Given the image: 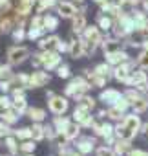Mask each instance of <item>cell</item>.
Listing matches in <instances>:
<instances>
[{"instance_id":"obj_29","label":"cell","mask_w":148,"mask_h":156,"mask_svg":"<svg viewBox=\"0 0 148 156\" xmlns=\"http://www.w3.org/2000/svg\"><path fill=\"white\" fill-rule=\"evenodd\" d=\"M68 125H69V123H68V119H66V118H57V119H55V127H57L60 132H62Z\"/></svg>"},{"instance_id":"obj_40","label":"cell","mask_w":148,"mask_h":156,"mask_svg":"<svg viewBox=\"0 0 148 156\" xmlns=\"http://www.w3.org/2000/svg\"><path fill=\"white\" fill-rule=\"evenodd\" d=\"M69 75V68L66 66V64H62L60 68H59V77H68Z\"/></svg>"},{"instance_id":"obj_6","label":"cell","mask_w":148,"mask_h":156,"mask_svg":"<svg viewBox=\"0 0 148 156\" xmlns=\"http://www.w3.org/2000/svg\"><path fill=\"white\" fill-rule=\"evenodd\" d=\"M88 110H90V108H86V107L79 105V107L75 108V112H73V116H75V119H77V121H81L82 125H92L93 121H92V118L88 116Z\"/></svg>"},{"instance_id":"obj_30","label":"cell","mask_w":148,"mask_h":156,"mask_svg":"<svg viewBox=\"0 0 148 156\" xmlns=\"http://www.w3.org/2000/svg\"><path fill=\"white\" fill-rule=\"evenodd\" d=\"M99 26H101L103 30H110V28H112V20H110L108 17H99Z\"/></svg>"},{"instance_id":"obj_3","label":"cell","mask_w":148,"mask_h":156,"mask_svg":"<svg viewBox=\"0 0 148 156\" xmlns=\"http://www.w3.org/2000/svg\"><path fill=\"white\" fill-rule=\"evenodd\" d=\"M28 53H29V51H28L26 48H11V50L8 51V57H9V62H11V64H20V62L26 61Z\"/></svg>"},{"instance_id":"obj_15","label":"cell","mask_w":148,"mask_h":156,"mask_svg":"<svg viewBox=\"0 0 148 156\" xmlns=\"http://www.w3.org/2000/svg\"><path fill=\"white\" fill-rule=\"evenodd\" d=\"M84 28H86V19H84L82 13H77L75 20H73V30H75V31H82Z\"/></svg>"},{"instance_id":"obj_28","label":"cell","mask_w":148,"mask_h":156,"mask_svg":"<svg viewBox=\"0 0 148 156\" xmlns=\"http://www.w3.org/2000/svg\"><path fill=\"white\" fill-rule=\"evenodd\" d=\"M2 119H4L6 123H15V121H17V114L6 110V112H2Z\"/></svg>"},{"instance_id":"obj_24","label":"cell","mask_w":148,"mask_h":156,"mask_svg":"<svg viewBox=\"0 0 148 156\" xmlns=\"http://www.w3.org/2000/svg\"><path fill=\"white\" fill-rule=\"evenodd\" d=\"M132 105H133V110H135V112H143V110L148 108V101H146V99H141V98H139L137 101H133Z\"/></svg>"},{"instance_id":"obj_42","label":"cell","mask_w":148,"mask_h":156,"mask_svg":"<svg viewBox=\"0 0 148 156\" xmlns=\"http://www.w3.org/2000/svg\"><path fill=\"white\" fill-rule=\"evenodd\" d=\"M137 0H119V6H135Z\"/></svg>"},{"instance_id":"obj_47","label":"cell","mask_w":148,"mask_h":156,"mask_svg":"<svg viewBox=\"0 0 148 156\" xmlns=\"http://www.w3.org/2000/svg\"><path fill=\"white\" fill-rule=\"evenodd\" d=\"M143 129H144V132H148V125H144V127H143Z\"/></svg>"},{"instance_id":"obj_16","label":"cell","mask_w":148,"mask_h":156,"mask_svg":"<svg viewBox=\"0 0 148 156\" xmlns=\"http://www.w3.org/2000/svg\"><path fill=\"white\" fill-rule=\"evenodd\" d=\"M144 81H146V75H144L143 72H135V73L130 75V79H128L126 83H130V85H143Z\"/></svg>"},{"instance_id":"obj_11","label":"cell","mask_w":148,"mask_h":156,"mask_svg":"<svg viewBox=\"0 0 148 156\" xmlns=\"http://www.w3.org/2000/svg\"><path fill=\"white\" fill-rule=\"evenodd\" d=\"M59 55L57 53H46V55H42V64L49 70V68H53V66H57L59 64Z\"/></svg>"},{"instance_id":"obj_35","label":"cell","mask_w":148,"mask_h":156,"mask_svg":"<svg viewBox=\"0 0 148 156\" xmlns=\"http://www.w3.org/2000/svg\"><path fill=\"white\" fill-rule=\"evenodd\" d=\"M81 105H82V107H86V108H93V105H95V103H93V99H92V98H81Z\"/></svg>"},{"instance_id":"obj_25","label":"cell","mask_w":148,"mask_h":156,"mask_svg":"<svg viewBox=\"0 0 148 156\" xmlns=\"http://www.w3.org/2000/svg\"><path fill=\"white\" fill-rule=\"evenodd\" d=\"M95 132H97L99 136H110V134H112V127H110V125H97V127H95Z\"/></svg>"},{"instance_id":"obj_31","label":"cell","mask_w":148,"mask_h":156,"mask_svg":"<svg viewBox=\"0 0 148 156\" xmlns=\"http://www.w3.org/2000/svg\"><path fill=\"white\" fill-rule=\"evenodd\" d=\"M139 64H141V66H144V68H148V48L139 55Z\"/></svg>"},{"instance_id":"obj_14","label":"cell","mask_w":148,"mask_h":156,"mask_svg":"<svg viewBox=\"0 0 148 156\" xmlns=\"http://www.w3.org/2000/svg\"><path fill=\"white\" fill-rule=\"evenodd\" d=\"M123 125L135 132V130L139 129V118H137L135 114H133V116H126V118H124V121H123Z\"/></svg>"},{"instance_id":"obj_4","label":"cell","mask_w":148,"mask_h":156,"mask_svg":"<svg viewBox=\"0 0 148 156\" xmlns=\"http://www.w3.org/2000/svg\"><path fill=\"white\" fill-rule=\"evenodd\" d=\"M49 83V75L44 72H33V75L29 77V87H44Z\"/></svg>"},{"instance_id":"obj_45","label":"cell","mask_w":148,"mask_h":156,"mask_svg":"<svg viewBox=\"0 0 148 156\" xmlns=\"http://www.w3.org/2000/svg\"><path fill=\"white\" fill-rule=\"evenodd\" d=\"M15 39H18V41H20V39H24V31H22L20 28H18V30L15 31Z\"/></svg>"},{"instance_id":"obj_19","label":"cell","mask_w":148,"mask_h":156,"mask_svg":"<svg viewBox=\"0 0 148 156\" xmlns=\"http://www.w3.org/2000/svg\"><path fill=\"white\" fill-rule=\"evenodd\" d=\"M28 114H29V118L35 119V121H42V119L46 118V112H44L42 108H29Z\"/></svg>"},{"instance_id":"obj_26","label":"cell","mask_w":148,"mask_h":156,"mask_svg":"<svg viewBox=\"0 0 148 156\" xmlns=\"http://www.w3.org/2000/svg\"><path fill=\"white\" fill-rule=\"evenodd\" d=\"M44 28L46 30H55L57 28V19L55 17H44Z\"/></svg>"},{"instance_id":"obj_2","label":"cell","mask_w":148,"mask_h":156,"mask_svg":"<svg viewBox=\"0 0 148 156\" xmlns=\"http://www.w3.org/2000/svg\"><path fill=\"white\" fill-rule=\"evenodd\" d=\"M84 39H86V42H88V46H86V51H93V50H95V46L101 42V35H99L97 28H86Z\"/></svg>"},{"instance_id":"obj_12","label":"cell","mask_w":148,"mask_h":156,"mask_svg":"<svg viewBox=\"0 0 148 156\" xmlns=\"http://www.w3.org/2000/svg\"><path fill=\"white\" fill-rule=\"evenodd\" d=\"M101 99H103L104 103H117V101L121 99V94H119L117 90H106V92L101 94Z\"/></svg>"},{"instance_id":"obj_22","label":"cell","mask_w":148,"mask_h":156,"mask_svg":"<svg viewBox=\"0 0 148 156\" xmlns=\"http://www.w3.org/2000/svg\"><path fill=\"white\" fill-rule=\"evenodd\" d=\"M103 48H104L106 53H113V51H119V50H121L119 42H115V41H108V42H104Z\"/></svg>"},{"instance_id":"obj_1","label":"cell","mask_w":148,"mask_h":156,"mask_svg":"<svg viewBox=\"0 0 148 156\" xmlns=\"http://www.w3.org/2000/svg\"><path fill=\"white\" fill-rule=\"evenodd\" d=\"M88 88H90V85H88L86 81H82V79H75V81H71V83L68 85L66 94H68V96H75V98H82V92L88 90Z\"/></svg>"},{"instance_id":"obj_46","label":"cell","mask_w":148,"mask_h":156,"mask_svg":"<svg viewBox=\"0 0 148 156\" xmlns=\"http://www.w3.org/2000/svg\"><path fill=\"white\" fill-rule=\"evenodd\" d=\"M130 156H148V152H144V151H133Z\"/></svg>"},{"instance_id":"obj_41","label":"cell","mask_w":148,"mask_h":156,"mask_svg":"<svg viewBox=\"0 0 148 156\" xmlns=\"http://www.w3.org/2000/svg\"><path fill=\"white\" fill-rule=\"evenodd\" d=\"M24 152H33V149H35V145L31 143V141H26V143H22V147H20Z\"/></svg>"},{"instance_id":"obj_21","label":"cell","mask_w":148,"mask_h":156,"mask_svg":"<svg viewBox=\"0 0 148 156\" xmlns=\"http://www.w3.org/2000/svg\"><path fill=\"white\" fill-rule=\"evenodd\" d=\"M126 151H130V140H123V138H121V141H117L115 152H117V154H124Z\"/></svg>"},{"instance_id":"obj_50","label":"cell","mask_w":148,"mask_h":156,"mask_svg":"<svg viewBox=\"0 0 148 156\" xmlns=\"http://www.w3.org/2000/svg\"><path fill=\"white\" fill-rule=\"evenodd\" d=\"M77 2H81V0H77Z\"/></svg>"},{"instance_id":"obj_39","label":"cell","mask_w":148,"mask_h":156,"mask_svg":"<svg viewBox=\"0 0 148 156\" xmlns=\"http://www.w3.org/2000/svg\"><path fill=\"white\" fill-rule=\"evenodd\" d=\"M0 77H4V79H11V70H9V66H2V70H0Z\"/></svg>"},{"instance_id":"obj_49","label":"cell","mask_w":148,"mask_h":156,"mask_svg":"<svg viewBox=\"0 0 148 156\" xmlns=\"http://www.w3.org/2000/svg\"><path fill=\"white\" fill-rule=\"evenodd\" d=\"M0 70H2V66H0Z\"/></svg>"},{"instance_id":"obj_33","label":"cell","mask_w":148,"mask_h":156,"mask_svg":"<svg viewBox=\"0 0 148 156\" xmlns=\"http://www.w3.org/2000/svg\"><path fill=\"white\" fill-rule=\"evenodd\" d=\"M8 108H9V99L8 98H0V114L6 112Z\"/></svg>"},{"instance_id":"obj_7","label":"cell","mask_w":148,"mask_h":156,"mask_svg":"<svg viewBox=\"0 0 148 156\" xmlns=\"http://www.w3.org/2000/svg\"><path fill=\"white\" fill-rule=\"evenodd\" d=\"M84 51H86V48H84V42H81V41H71V46H69V55H71L73 59L81 57Z\"/></svg>"},{"instance_id":"obj_5","label":"cell","mask_w":148,"mask_h":156,"mask_svg":"<svg viewBox=\"0 0 148 156\" xmlns=\"http://www.w3.org/2000/svg\"><path fill=\"white\" fill-rule=\"evenodd\" d=\"M49 108H51L53 114H62V112H66V108H68V101H66L64 98H51Z\"/></svg>"},{"instance_id":"obj_17","label":"cell","mask_w":148,"mask_h":156,"mask_svg":"<svg viewBox=\"0 0 148 156\" xmlns=\"http://www.w3.org/2000/svg\"><path fill=\"white\" fill-rule=\"evenodd\" d=\"M62 134H64V138H66V140L75 138V136L79 134V125H68V127L62 130Z\"/></svg>"},{"instance_id":"obj_34","label":"cell","mask_w":148,"mask_h":156,"mask_svg":"<svg viewBox=\"0 0 148 156\" xmlns=\"http://www.w3.org/2000/svg\"><path fill=\"white\" fill-rule=\"evenodd\" d=\"M124 98L130 101V103H133V101H137L139 99V96H137V92H133V90H128L126 94H124Z\"/></svg>"},{"instance_id":"obj_18","label":"cell","mask_w":148,"mask_h":156,"mask_svg":"<svg viewBox=\"0 0 148 156\" xmlns=\"http://www.w3.org/2000/svg\"><path fill=\"white\" fill-rule=\"evenodd\" d=\"M11 85H18V88L29 87V77H28V75H24V73H20L18 77H13V81H11Z\"/></svg>"},{"instance_id":"obj_44","label":"cell","mask_w":148,"mask_h":156,"mask_svg":"<svg viewBox=\"0 0 148 156\" xmlns=\"http://www.w3.org/2000/svg\"><path fill=\"white\" fill-rule=\"evenodd\" d=\"M8 147H9V151H11V152H17V143H15V140H11V138H9V140H8Z\"/></svg>"},{"instance_id":"obj_32","label":"cell","mask_w":148,"mask_h":156,"mask_svg":"<svg viewBox=\"0 0 148 156\" xmlns=\"http://www.w3.org/2000/svg\"><path fill=\"white\" fill-rule=\"evenodd\" d=\"M95 72H97L99 75H103V77H108V72H110V68H108L106 64H101V66H97V68H95Z\"/></svg>"},{"instance_id":"obj_10","label":"cell","mask_w":148,"mask_h":156,"mask_svg":"<svg viewBox=\"0 0 148 156\" xmlns=\"http://www.w3.org/2000/svg\"><path fill=\"white\" fill-rule=\"evenodd\" d=\"M130 75H132V72H130V64H124V62H123V64L115 70V77H117L119 81H124V83H126V81L130 79Z\"/></svg>"},{"instance_id":"obj_43","label":"cell","mask_w":148,"mask_h":156,"mask_svg":"<svg viewBox=\"0 0 148 156\" xmlns=\"http://www.w3.org/2000/svg\"><path fill=\"white\" fill-rule=\"evenodd\" d=\"M8 134H9V129H8V125L0 123V136H8Z\"/></svg>"},{"instance_id":"obj_27","label":"cell","mask_w":148,"mask_h":156,"mask_svg":"<svg viewBox=\"0 0 148 156\" xmlns=\"http://www.w3.org/2000/svg\"><path fill=\"white\" fill-rule=\"evenodd\" d=\"M92 147H93V145H92V141H90V140H84V141H81V143L77 145V149H79L82 154L90 152V151H92Z\"/></svg>"},{"instance_id":"obj_13","label":"cell","mask_w":148,"mask_h":156,"mask_svg":"<svg viewBox=\"0 0 148 156\" xmlns=\"http://www.w3.org/2000/svg\"><path fill=\"white\" fill-rule=\"evenodd\" d=\"M59 44H60L59 37H49V39H46V41H42V42H40V48L49 51V50H55V48H59Z\"/></svg>"},{"instance_id":"obj_9","label":"cell","mask_w":148,"mask_h":156,"mask_svg":"<svg viewBox=\"0 0 148 156\" xmlns=\"http://www.w3.org/2000/svg\"><path fill=\"white\" fill-rule=\"evenodd\" d=\"M106 57H108V62H112V64H123V62L128 61V55L121 50L113 51V53H106Z\"/></svg>"},{"instance_id":"obj_8","label":"cell","mask_w":148,"mask_h":156,"mask_svg":"<svg viewBox=\"0 0 148 156\" xmlns=\"http://www.w3.org/2000/svg\"><path fill=\"white\" fill-rule=\"evenodd\" d=\"M59 13L62 17H75L77 15V9H75V6L69 4V2H60L59 4Z\"/></svg>"},{"instance_id":"obj_48","label":"cell","mask_w":148,"mask_h":156,"mask_svg":"<svg viewBox=\"0 0 148 156\" xmlns=\"http://www.w3.org/2000/svg\"><path fill=\"white\" fill-rule=\"evenodd\" d=\"M95 2H104V0H95Z\"/></svg>"},{"instance_id":"obj_23","label":"cell","mask_w":148,"mask_h":156,"mask_svg":"<svg viewBox=\"0 0 148 156\" xmlns=\"http://www.w3.org/2000/svg\"><path fill=\"white\" fill-rule=\"evenodd\" d=\"M31 136H33L35 140H42V138L46 136V129L40 127V125H35V127L31 129Z\"/></svg>"},{"instance_id":"obj_20","label":"cell","mask_w":148,"mask_h":156,"mask_svg":"<svg viewBox=\"0 0 148 156\" xmlns=\"http://www.w3.org/2000/svg\"><path fill=\"white\" fill-rule=\"evenodd\" d=\"M13 107H15V110H17V112L26 110V101H24L22 94H15V103H13Z\"/></svg>"},{"instance_id":"obj_36","label":"cell","mask_w":148,"mask_h":156,"mask_svg":"<svg viewBox=\"0 0 148 156\" xmlns=\"http://www.w3.org/2000/svg\"><path fill=\"white\" fill-rule=\"evenodd\" d=\"M121 114H123V110H121V108H117V107H115V108H112V110L108 112V116H110L112 119H119V118H121Z\"/></svg>"},{"instance_id":"obj_37","label":"cell","mask_w":148,"mask_h":156,"mask_svg":"<svg viewBox=\"0 0 148 156\" xmlns=\"http://www.w3.org/2000/svg\"><path fill=\"white\" fill-rule=\"evenodd\" d=\"M17 136L22 138V140H26V138L31 136V129H20V130H17Z\"/></svg>"},{"instance_id":"obj_38","label":"cell","mask_w":148,"mask_h":156,"mask_svg":"<svg viewBox=\"0 0 148 156\" xmlns=\"http://www.w3.org/2000/svg\"><path fill=\"white\" fill-rule=\"evenodd\" d=\"M97 156H115V152H113L112 149L103 147V149H99V151H97Z\"/></svg>"}]
</instances>
